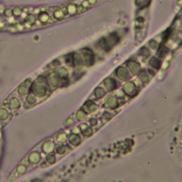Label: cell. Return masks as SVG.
Wrapping results in <instances>:
<instances>
[{
    "instance_id": "cell-2",
    "label": "cell",
    "mask_w": 182,
    "mask_h": 182,
    "mask_svg": "<svg viewBox=\"0 0 182 182\" xmlns=\"http://www.w3.org/2000/svg\"><path fill=\"white\" fill-rule=\"evenodd\" d=\"M26 23L30 26H32L35 24L36 18L34 15L28 14L27 15L25 19Z\"/></svg>"
},
{
    "instance_id": "cell-7",
    "label": "cell",
    "mask_w": 182,
    "mask_h": 182,
    "mask_svg": "<svg viewBox=\"0 0 182 182\" xmlns=\"http://www.w3.org/2000/svg\"><path fill=\"white\" fill-rule=\"evenodd\" d=\"M88 1H89L88 2H89L90 4H94L96 3V0H88Z\"/></svg>"
},
{
    "instance_id": "cell-6",
    "label": "cell",
    "mask_w": 182,
    "mask_h": 182,
    "mask_svg": "<svg viewBox=\"0 0 182 182\" xmlns=\"http://www.w3.org/2000/svg\"><path fill=\"white\" fill-rule=\"evenodd\" d=\"M13 15L12 13V11L10 9H6L4 11V15L7 17H10L12 16Z\"/></svg>"
},
{
    "instance_id": "cell-5",
    "label": "cell",
    "mask_w": 182,
    "mask_h": 182,
    "mask_svg": "<svg viewBox=\"0 0 182 182\" xmlns=\"http://www.w3.org/2000/svg\"><path fill=\"white\" fill-rule=\"evenodd\" d=\"M13 15H15L16 16H19L21 14V10L20 8L19 7H15L13 10H12Z\"/></svg>"
},
{
    "instance_id": "cell-3",
    "label": "cell",
    "mask_w": 182,
    "mask_h": 182,
    "mask_svg": "<svg viewBox=\"0 0 182 182\" xmlns=\"http://www.w3.org/2000/svg\"><path fill=\"white\" fill-rule=\"evenodd\" d=\"M54 17L57 20H62L64 18L65 15L61 9L55 10L53 13Z\"/></svg>"
},
{
    "instance_id": "cell-4",
    "label": "cell",
    "mask_w": 182,
    "mask_h": 182,
    "mask_svg": "<svg viewBox=\"0 0 182 182\" xmlns=\"http://www.w3.org/2000/svg\"><path fill=\"white\" fill-rule=\"evenodd\" d=\"M67 10H68V13L70 15H74L75 13L78 11V8L77 6L73 3H71L68 5L67 7Z\"/></svg>"
},
{
    "instance_id": "cell-1",
    "label": "cell",
    "mask_w": 182,
    "mask_h": 182,
    "mask_svg": "<svg viewBox=\"0 0 182 182\" xmlns=\"http://www.w3.org/2000/svg\"><path fill=\"white\" fill-rule=\"evenodd\" d=\"M38 19L40 23L42 24H46L49 20V16L48 13L46 11H42L38 13Z\"/></svg>"
}]
</instances>
